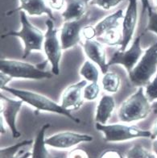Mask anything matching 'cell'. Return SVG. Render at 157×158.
<instances>
[{"label": "cell", "mask_w": 157, "mask_h": 158, "mask_svg": "<svg viewBox=\"0 0 157 158\" xmlns=\"http://www.w3.org/2000/svg\"><path fill=\"white\" fill-rule=\"evenodd\" d=\"M20 22L21 29L19 31H9L2 35V37L15 36L20 38L24 44L23 58L25 59L31 54L32 51H41L44 41V34L29 21L24 11L20 12Z\"/></svg>", "instance_id": "obj_3"}, {"label": "cell", "mask_w": 157, "mask_h": 158, "mask_svg": "<svg viewBox=\"0 0 157 158\" xmlns=\"http://www.w3.org/2000/svg\"><path fill=\"white\" fill-rule=\"evenodd\" d=\"M93 139L92 135L87 134L76 133L72 131H62L46 138L45 143L50 148L66 150L72 148L82 142H90Z\"/></svg>", "instance_id": "obj_10"}, {"label": "cell", "mask_w": 157, "mask_h": 158, "mask_svg": "<svg viewBox=\"0 0 157 158\" xmlns=\"http://www.w3.org/2000/svg\"><path fill=\"white\" fill-rule=\"evenodd\" d=\"M152 111L151 103L145 95L143 87L126 98L118 108V116L123 123H132L147 118Z\"/></svg>", "instance_id": "obj_2"}, {"label": "cell", "mask_w": 157, "mask_h": 158, "mask_svg": "<svg viewBox=\"0 0 157 158\" xmlns=\"http://www.w3.org/2000/svg\"><path fill=\"white\" fill-rule=\"evenodd\" d=\"M138 22V0H128L122 24V42L119 50L125 51L132 40Z\"/></svg>", "instance_id": "obj_12"}, {"label": "cell", "mask_w": 157, "mask_h": 158, "mask_svg": "<svg viewBox=\"0 0 157 158\" xmlns=\"http://www.w3.org/2000/svg\"><path fill=\"white\" fill-rule=\"evenodd\" d=\"M0 70L12 78L42 80L52 77V73L44 71L39 64L8 59H1Z\"/></svg>", "instance_id": "obj_6"}, {"label": "cell", "mask_w": 157, "mask_h": 158, "mask_svg": "<svg viewBox=\"0 0 157 158\" xmlns=\"http://www.w3.org/2000/svg\"><path fill=\"white\" fill-rule=\"evenodd\" d=\"M151 139H157V120L154 123L152 127H151Z\"/></svg>", "instance_id": "obj_35"}, {"label": "cell", "mask_w": 157, "mask_h": 158, "mask_svg": "<svg viewBox=\"0 0 157 158\" xmlns=\"http://www.w3.org/2000/svg\"><path fill=\"white\" fill-rule=\"evenodd\" d=\"M102 87L105 91L114 94L117 93L121 85V79L117 73L107 72L105 73L101 80Z\"/></svg>", "instance_id": "obj_22"}, {"label": "cell", "mask_w": 157, "mask_h": 158, "mask_svg": "<svg viewBox=\"0 0 157 158\" xmlns=\"http://www.w3.org/2000/svg\"><path fill=\"white\" fill-rule=\"evenodd\" d=\"M97 131L103 134L104 139L108 143H118L138 138H151V131H146L134 125L122 123L101 124L96 123Z\"/></svg>", "instance_id": "obj_5"}, {"label": "cell", "mask_w": 157, "mask_h": 158, "mask_svg": "<svg viewBox=\"0 0 157 158\" xmlns=\"http://www.w3.org/2000/svg\"><path fill=\"white\" fill-rule=\"evenodd\" d=\"M123 10L119 9L99 21L94 26L96 31V38L102 35L105 31L109 30L118 28L120 26V20L123 19Z\"/></svg>", "instance_id": "obj_20"}, {"label": "cell", "mask_w": 157, "mask_h": 158, "mask_svg": "<svg viewBox=\"0 0 157 158\" xmlns=\"http://www.w3.org/2000/svg\"><path fill=\"white\" fill-rule=\"evenodd\" d=\"M152 152H154L155 156L157 157V139H153V143H152Z\"/></svg>", "instance_id": "obj_37"}, {"label": "cell", "mask_w": 157, "mask_h": 158, "mask_svg": "<svg viewBox=\"0 0 157 158\" xmlns=\"http://www.w3.org/2000/svg\"><path fill=\"white\" fill-rule=\"evenodd\" d=\"M12 79V77H10L9 75L1 72L0 73V88H1V89L6 86V84L9 83Z\"/></svg>", "instance_id": "obj_33"}, {"label": "cell", "mask_w": 157, "mask_h": 158, "mask_svg": "<svg viewBox=\"0 0 157 158\" xmlns=\"http://www.w3.org/2000/svg\"><path fill=\"white\" fill-rule=\"evenodd\" d=\"M90 22V12L78 20L65 21L60 29V40L62 50L74 47L81 40V30Z\"/></svg>", "instance_id": "obj_8"}, {"label": "cell", "mask_w": 157, "mask_h": 158, "mask_svg": "<svg viewBox=\"0 0 157 158\" xmlns=\"http://www.w3.org/2000/svg\"><path fill=\"white\" fill-rule=\"evenodd\" d=\"M100 94V85L97 82H90L83 89V98L87 101H93Z\"/></svg>", "instance_id": "obj_25"}, {"label": "cell", "mask_w": 157, "mask_h": 158, "mask_svg": "<svg viewBox=\"0 0 157 158\" xmlns=\"http://www.w3.org/2000/svg\"><path fill=\"white\" fill-rule=\"evenodd\" d=\"M67 158H89V156L85 150L75 148L68 152Z\"/></svg>", "instance_id": "obj_31"}, {"label": "cell", "mask_w": 157, "mask_h": 158, "mask_svg": "<svg viewBox=\"0 0 157 158\" xmlns=\"http://www.w3.org/2000/svg\"><path fill=\"white\" fill-rule=\"evenodd\" d=\"M157 73V42L145 50L134 69L128 73L130 82L135 86L143 87L151 81Z\"/></svg>", "instance_id": "obj_4"}, {"label": "cell", "mask_w": 157, "mask_h": 158, "mask_svg": "<svg viewBox=\"0 0 157 158\" xmlns=\"http://www.w3.org/2000/svg\"><path fill=\"white\" fill-rule=\"evenodd\" d=\"M126 158H157L154 152H150L142 145L133 146L126 152Z\"/></svg>", "instance_id": "obj_24"}, {"label": "cell", "mask_w": 157, "mask_h": 158, "mask_svg": "<svg viewBox=\"0 0 157 158\" xmlns=\"http://www.w3.org/2000/svg\"><path fill=\"white\" fill-rule=\"evenodd\" d=\"M141 3H142V15H143L146 11L150 12L152 10V7L150 5L149 0H140Z\"/></svg>", "instance_id": "obj_34"}, {"label": "cell", "mask_w": 157, "mask_h": 158, "mask_svg": "<svg viewBox=\"0 0 157 158\" xmlns=\"http://www.w3.org/2000/svg\"><path fill=\"white\" fill-rule=\"evenodd\" d=\"M91 0H65L66 6L62 12V18L65 21L78 20L89 12L88 5Z\"/></svg>", "instance_id": "obj_16"}, {"label": "cell", "mask_w": 157, "mask_h": 158, "mask_svg": "<svg viewBox=\"0 0 157 158\" xmlns=\"http://www.w3.org/2000/svg\"><path fill=\"white\" fill-rule=\"evenodd\" d=\"M123 0H91L89 2L90 5L97 6L102 10H109L114 8L120 4Z\"/></svg>", "instance_id": "obj_27"}, {"label": "cell", "mask_w": 157, "mask_h": 158, "mask_svg": "<svg viewBox=\"0 0 157 158\" xmlns=\"http://www.w3.org/2000/svg\"><path fill=\"white\" fill-rule=\"evenodd\" d=\"M154 2H155V7H156V10H157V0H153Z\"/></svg>", "instance_id": "obj_39"}, {"label": "cell", "mask_w": 157, "mask_h": 158, "mask_svg": "<svg viewBox=\"0 0 157 158\" xmlns=\"http://www.w3.org/2000/svg\"><path fill=\"white\" fill-rule=\"evenodd\" d=\"M148 14V23H147L146 31H151L157 34V11L151 10Z\"/></svg>", "instance_id": "obj_28"}, {"label": "cell", "mask_w": 157, "mask_h": 158, "mask_svg": "<svg viewBox=\"0 0 157 158\" xmlns=\"http://www.w3.org/2000/svg\"><path fill=\"white\" fill-rule=\"evenodd\" d=\"M19 6L16 9L9 11L10 15L16 11H24L30 16H40L47 15L50 19L55 20L52 10L47 6L45 0H19Z\"/></svg>", "instance_id": "obj_15"}, {"label": "cell", "mask_w": 157, "mask_h": 158, "mask_svg": "<svg viewBox=\"0 0 157 158\" xmlns=\"http://www.w3.org/2000/svg\"><path fill=\"white\" fill-rule=\"evenodd\" d=\"M45 2L47 6L52 10H61L66 6L65 0H45Z\"/></svg>", "instance_id": "obj_30"}, {"label": "cell", "mask_w": 157, "mask_h": 158, "mask_svg": "<svg viewBox=\"0 0 157 158\" xmlns=\"http://www.w3.org/2000/svg\"><path fill=\"white\" fill-rule=\"evenodd\" d=\"M82 46L88 58L99 67L103 74L107 73L109 66L106 61V52L103 44L95 39L85 40L84 43H82Z\"/></svg>", "instance_id": "obj_14"}, {"label": "cell", "mask_w": 157, "mask_h": 158, "mask_svg": "<svg viewBox=\"0 0 157 158\" xmlns=\"http://www.w3.org/2000/svg\"><path fill=\"white\" fill-rule=\"evenodd\" d=\"M2 89L6 92H9L14 96H15L16 98L22 100L25 103L33 106L34 108H35L37 110L61 114V115L66 116L67 118L76 123H79L81 122L78 118H75L71 114L70 110L63 108L61 105H59L56 102H54L52 99H50L49 98L43 95V94L30 91V90H26V89L10 87L7 85L2 88Z\"/></svg>", "instance_id": "obj_1"}, {"label": "cell", "mask_w": 157, "mask_h": 158, "mask_svg": "<svg viewBox=\"0 0 157 158\" xmlns=\"http://www.w3.org/2000/svg\"><path fill=\"white\" fill-rule=\"evenodd\" d=\"M81 37L85 40H91L96 38L95 27L93 25L87 24L81 30Z\"/></svg>", "instance_id": "obj_29"}, {"label": "cell", "mask_w": 157, "mask_h": 158, "mask_svg": "<svg viewBox=\"0 0 157 158\" xmlns=\"http://www.w3.org/2000/svg\"><path fill=\"white\" fill-rule=\"evenodd\" d=\"M46 32L44 34L43 51L47 56V60L51 64L52 74H60V62L62 56V48L60 40L57 38V31L54 26L53 20L48 19L46 21Z\"/></svg>", "instance_id": "obj_7"}, {"label": "cell", "mask_w": 157, "mask_h": 158, "mask_svg": "<svg viewBox=\"0 0 157 158\" xmlns=\"http://www.w3.org/2000/svg\"><path fill=\"white\" fill-rule=\"evenodd\" d=\"M144 93L151 103L157 101V73L152 81L146 85Z\"/></svg>", "instance_id": "obj_26"}, {"label": "cell", "mask_w": 157, "mask_h": 158, "mask_svg": "<svg viewBox=\"0 0 157 158\" xmlns=\"http://www.w3.org/2000/svg\"><path fill=\"white\" fill-rule=\"evenodd\" d=\"M95 39L101 44L105 45L111 46V47L121 46L122 42V32H120L119 28H115L105 31L103 35Z\"/></svg>", "instance_id": "obj_21"}, {"label": "cell", "mask_w": 157, "mask_h": 158, "mask_svg": "<svg viewBox=\"0 0 157 158\" xmlns=\"http://www.w3.org/2000/svg\"><path fill=\"white\" fill-rule=\"evenodd\" d=\"M3 118L2 117H1V128H0V130H1V134H6V126L4 125V123H3Z\"/></svg>", "instance_id": "obj_36"}, {"label": "cell", "mask_w": 157, "mask_h": 158, "mask_svg": "<svg viewBox=\"0 0 157 158\" xmlns=\"http://www.w3.org/2000/svg\"><path fill=\"white\" fill-rule=\"evenodd\" d=\"M1 98V117L3 118L5 123L11 131L14 139L20 137V132L18 131L16 126L17 115L19 114L23 102L21 99H11V98L0 94Z\"/></svg>", "instance_id": "obj_11"}, {"label": "cell", "mask_w": 157, "mask_h": 158, "mask_svg": "<svg viewBox=\"0 0 157 158\" xmlns=\"http://www.w3.org/2000/svg\"><path fill=\"white\" fill-rule=\"evenodd\" d=\"M142 35H138L134 40L128 49L125 51H121L118 49L114 53L112 57L108 61V66H111L114 64H122L126 70L130 73L134 69L137 63L138 62L141 56H143V50L141 48V37Z\"/></svg>", "instance_id": "obj_9"}, {"label": "cell", "mask_w": 157, "mask_h": 158, "mask_svg": "<svg viewBox=\"0 0 157 158\" xmlns=\"http://www.w3.org/2000/svg\"><path fill=\"white\" fill-rule=\"evenodd\" d=\"M115 109V100L111 95H103L97 104L96 110V123L106 124Z\"/></svg>", "instance_id": "obj_18"}, {"label": "cell", "mask_w": 157, "mask_h": 158, "mask_svg": "<svg viewBox=\"0 0 157 158\" xmlns=\"http://www.w3.org/2000/svg\"><path fill=\"white\" fill-rule=\"evenodd\" d=\"M34 139H25L13 145L1 148L0 158H29L31 157Z\"/></svg>", "instance_id": "obj_17"}, {"label": "cell", "mask_w": 157, "mask_h": 158, "mask_svg": "<svg viewBox=\"0 0 157 158\" xmlns=\"http://www.w3.org/2000/svg\"><path fill=\"white\" fill-rule=\"evenodd\" d=\"M87 85V81H81L68 85L64 89L61 95L60 105L66 110H77L81 106L84 102L83 89Z\"/></svg>", "instance_id": "obj_13"}, {"label": "cell", "mask_w": 157, "mask_h": 158, "mask_svg": "<svg viewBox=\"0 0 157 158\" xmlns=\"http://www.w3.org/2000/svg\"><path fill=\"white\" fill-rule=\"evenodd\" d=\"M99 158H124L122 154L116 150H108L101 154Z\"/></svg>", "instance_id": "obj_32"}, {"label": "cell", "mask_w": 157, "mask_h": 158, "mask_svg": "<svg viewBox=\"0 0 157 158\" xmlns=\"http://www.w3.org/2000/svg\"><path fill=\"white\" fill-rule=\"evenodd\" d=\"M151 106H152V110H157V101L152 102V104H151Z\"/></svg>", "instance_id": "obj_38"}, {"label": "cell", "mask_w": 157, "mask_h": 158, "mask_svg": "<svg viewBox=\"0 0 157 158\" xmlns=\"http://www.w3.org/2000/svg\"><path fill=\"white\" fill-rule=\"evenodd\" d=\"M51 127L50 123H45L39 129V132L34 139L31 148V155L30 158H52L47 148L45 143L46 131Z\"/></svg>", "instance_id": "obj_19"}, {"label": "cell", "mask_w": 157, "mask_h": 158, "mask_svg": "<svg viewBox=\"0 0 157 158\" xmlns=\"http://www.w3.org/2000/svg\"><path fill=\"white\" fill-rule=\"evenodd\" d=\"M80 75L89 82H97L99 78V70L93 62L86 60L80 69Z\"/></svg>", "instance_id": "obj_23"}]
</instances>
